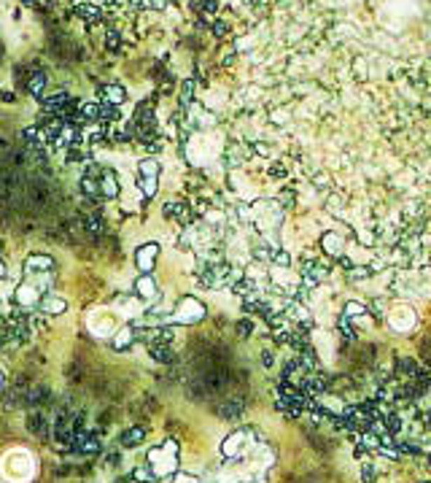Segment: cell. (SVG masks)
<instances>
[{"instance_id": "6da1fadb", "label": "cell", "mask_w": 431, "mask_h": 483, "mask_svg": "<svg viewBox=\"0 0 431 483\" xmlns=\"http://www.w3.org/2000/svg\"><path fill=\"white\" fill-rule=\"evenodd\" d=\"M0 475L8 483H30L35 478V456L27 449H11L0 459Z\"/></svg>"}, {"instance_id": "7a4b0ae2", "label": "cell", "mask_w": 431, "mask_h": 483, "mask_svg": "<svg viewBox=\"0 0 431 483\" xmlns=\"http://www.w3.org/2000/svg\"><path fill=\"white\" fill-rule=\"evenodd\" d=\"M264 443V437H259L256 430L251 427H242V430L232 432L221 443V456L226 462H238V459H254L256 449Z\"/></svg>"}, {"instance_id": "3957f363", "label": "cell", "mask_w": 431, "mask_h": 483, "mask_svg": "<svg viewBox=\"0 0 431 483\" xmlns=\"http://www.w3.org/2000/svg\"><path fill=\"white\" fill-rule=\"evenodd\" d=\"M221 149H224V140L221 135H213V133H194L189 140H186V159L191 165H210L213 159L221 157Z\"/></svg>"}, {"instance_id": "277c9868", "label": "cell", "mask_w": 431, "mask_h": 483, "mask_svg": "<svg viewBox=\"0 0 431 483\" xmlns=\"http://www.w3.org/2000/svg\"><path fill=\"white\" fill-rule=\"evenodd\" d=\"M178 467V443L167 437L159 449H151L149 451V470L154 472L156 478H167L175 472Z\"/></svg>"}, {"instance_id": "5b68a950", "label": "cell", "mask_w": 431, "mask_h": 483, "mask_svg": "<svg viewBox=\"0 0 431 483\" xmlns=\"http://www.w3.org/2000/svg\"><path fill=\"white\" fill-rule=\"evenodd\" d=\"M205 316V305L197 300V297H184L178 305H175V311H172V322H178V324H194V322H200Z\"/></svg>"}, {"instance_id": "8992f818", "label": "cell", "mask_w": 431, "mask_h": 483, "mask_svg": "<svg viewBox=\"0 0 431 483\" xmlns=\"http://www.w3.org/2000/svg\"><path fill=\"white\" fill-rule=\"evenodd\" d=\"M385 319H388V327L394 329V332H410V329H415V324H418V313H415L410 305H397V308H391Z\"/></svg>"}, {"instance_id": "52a82bcc", "label": "cell", "mask_w": 431, "mask_h": 483, "mask_svg": "<svg viewBox=\"0 0 431 483\" xmlns=\"http://www.w3.org/2000/svg\"><path fill=\"white\" fill-rule=\"evenodd\" d=\"M89 329H92L97 338L114 335V332H116V313L105 311V308L92 311V313H89Z\"/></svg>"}, {"instance_id": "ba28073f", "label": "cell", "mask_w": 431, "mask_h": 483, "mask_svg": "<svg viewBox=\"0 0 431 483\" xmlns=\"http://www.w3.org/2000/svg\"><path fill=\"white\" fill-rule=\"evenodd\" d=\"M156 257H159V246L156 243H146L135 251V265H138L140 273H151L156 265Z\"/></svg>"}, {"instance_id": "9c48e42d", "label": "cell", "mask_w": 431, "mask_h": 483, "mask_svg": "<svg viewBox=\"0 0 431 483\" xmlns=\"http://www.w3.org/2000/svg\"><path fill=\"white\" fill-rule=\"evenodd\" d=\"M321 249H324L331 259H343L345 257V238L340 235V232H324V235H321Z\"/></svg>"}, {"instance_id": "30bf717a", "label": "cell", "mask_w": 431, "mask_h": 483, "mask_svg": "<svg viewBox=\"0 0 431 483\" xmlns=\"http://www.w3.org/2000/svg\"><path fill=\"white\" fill-rule=\"evenodd\" d=\"M327 276H329L327 265H318V262H313V259L310 262H308V259L302 262V278H305V281H313V284L318 286Z\"/></svg>"}, {"instance_id": "8fae6325", "label": "cell", "mask_w": 431, "mask_h": 483, "mask_svg": "<svg viewBox=\"0 0 431 483\" xmlns=\"http://www.w3.org/2000/svg\"><path fill=\"white\" fill-rule=\"evenodd\" d=\"M17 303L19 305H38L41 292L35 289L33 284H22V286H17Z\"/></svg>"}, {"instance_id": "7c38bea8", "label": "cell", "mask_w": 431, "mask_h": 483, "mask_svg": "<svg viewBox=\"0 0 431 483\" xmlns=\"http://www.w3.org/2000/svg\"><path fill=\"white\" fill-rule=\"evenodd\" d=\"M245 154H248V149L245 146H240V143H232L229 149L224 152V165L226 168H235V165H240L242 159H245Z\"/></svg>"}, {"instance_id": "4fadbf2b", "label": "cell", "mask_w": 431, "mask_h": 483, "mask_svg": "<svg viewBox=\"0 0 431 483\" xmlns=\"http://www.w3.org/2000/svg\"><path fill=\"white\" fill-rule=\"evenodd\" d=\"M135 289H138L140 297H146V300H154L156 294H159V289H156V281L151 276H143L138 278V284H135Z\"/></svg>"}, {"instance_id": "5bb4252c", "label": "cell", "mask_w": 431, "mask_h": 483, "mask_svg": "<svg viewBox=\"0 0 431 483\" xmlns=\"http://www.w3.org/2000/svg\"><path fill=\"white\" fill-rule=\"evenodd\" d=\"M38 305H41V311H46V313H62L65 311V308H68V303H65V300H62V297H41V303H38Z\"/></svg>"}, {"instance_id": "9a60e30c", "label": "cell", "mask_w": 431, "mask_h": 483, "mask_svg": "<svg viewBox=\"0 0 431 483\" xmlns=\"http://www.w3.org/2000/svg\"><path fill=\"white\" fill-rule=\"evenodd\" d=\"M159 176V162L154 159H143L140 162V178H156Z\"/></svg>"}, {"instance_id": "2e32d148", "label": "cell", "mask_w": 431, "mask_h": 483, "mask_svg": "<svg viewBox=\"0 0 431 483\" xmlns=\"http://www.w3.org/2000/svg\"><path fill=\"white\" fill-rule=\"evenodd\" d=\"M340 335H343L345 340H356V329H353V324L348 322V316H340Z\"/></svg>"}, {"instance_id": "e0dca14e", "label": "cell", "mask_w": 431, "mask_h": 483, "mask_svg": "<svg viewBox=\"0 0 431 483\" xmlns=\"http://www.w3.org/2000/svg\"><path fill=\"white\" fill-rule=\"evenodd\" d=\"M105 100H111V103H121V100H124V89H121L119 84L105 86Z\"/></svg>"}, {"instance_id": "ac0fdd59", "label": "cell", "mask_w": 431, "mask_h": 483, "mask_svg": "<svg viewBox=\"0 0 431 483\" xmlns=\"http://www.w3.org/2000/svg\"><path fill=\"white\" fill-rule=\"evenodd\" d=\"M292 265V257H289V251H283V249H275V254H273V267H289Z\"/></svg>"}, {"instance_id": "d6986e66", "label": "cell", "mask_w": 431, "mask_h": 483, "mask_svg": "<svg viewBox=\"0 0 431 483\" xmlns=\"http://www.w3.org/2000/svg\"><path fill=\"white\" fill-rule=\"evenodd\" d=\"M130 343H132V329H121L119 335L114 338V345H116V348H127Z\"/></svg>"}, {"instance_id": "ffe728a7", "label": "cell", "mask_w": 431, "mask_h": 483, "mask_svg": "<svg viewBox=\"0 0 431 483\" xmlns=\"http://www.w3.org/2000/svg\"><path fill=\"white\" fill-rule=\"evenodd\" d=\"M364 313H367V308H364L362 303H348L345 305V316L348 319H356V316H364Z\"/></svg>"}, {"instance_id": "44dd1931", "label": "cell", "mask_w": 431, "mask_h": 483, "mask_svg": "<svg viewBox=\"0 0 431 483\" xmlns=\"http://www.w3.org/2000/svg\"><path fill=\"white\" fill-rule=\"evenodd\" d=\"M143 440V430H130L124 432V446H138Z\"/></svg>"}, {"instance_id": "7402d4cb", "label": "cell", "mask_w": 431, "mask_h": 483, "mask_svg": "<svg viewBox=\"0 0 431 483\" xmlns=\"http://www.w3.org/2000/svg\"><path fill=\"white\" fill-rule=\"evenodd\" d=\"M364 483H375V478H378V470L375 467H369V465H364Z\"/></svg>"}, {"instance_id": "603a6c76", "label": "cell", "mask_w": 431, "mask_h": 483, "mask_svg": "<svg viewBox=\"0 0 431 483\" xmlns=\"http://www.w3.org/2000/svg\"><path fill=\"white\" fill-rule=\"evenodd\" d=\"M172 483H200V481H197L194 475H189V472H178V475H175V481H172Z\"/></svg>"}, {"instance_id": "cb8c5ba5", "label": "cell", "mask_w": 431, "mask_h": 483, "mask_svg": "<svg viewBox=\"0 0 431 483\" xmlns=\"http://www.w3.org/2000/svg\"><path fill=\"white\" fill-rule=\"evenodd\" d=\"M238 332L248 338V335H251V322H240V324H238Z\"/></svg>"}, {"instance_id": "d4e9b609", "label": "cell", "mask_w": 431, "mask_h": 483, "mask_svg": "<svg viewBox=\"0 0 431 483\" xmlns=\"http://www.w3.org/2000/svg\"><path fill=\"white\" fill-rule=\"evenodd\" d=\"M261 364H264V367L273 364V351H261Z\"/></svg>"}, {"instance_id": "484cf974", "label": "cell", "mask_w": 431, "mask_h": 483, "mask_svg": "<svg viewBox=\"0 0 431 483\" xmlns=\"http://www.w3.org/2000/svg\"><path fill=\"white\" fill-rule=\"evenodd\" d=\"M273 176H283V173H286V168H283V165H275V168H273Z\"/></svg>"}, {"instance_id": "4316f807", "label": "cell", "mask_w": 431, "mask_h": 483, "mask_svg": "<svg viewBox=\"0 0 431 483\" xmlns=\"http://www.w3.org/2000/svg\"><path fill=\"white\" fill-rule=\"evenodd\" d=\"M3 386H6V370L0 367V389H3Z\"/></svg>"}, {"instance_id": "83f0119b", "label": "cell", "mask_w": 431, "mask_h": 483, "mask_svg": "<svg viewBox=\"0 0 431 483\" xmlns=\"http://www.w3.org/2000/svg\"><path fill=\"white\" fill-rule=\"evenodd\" d=\"M0 276H3V262H0Z\"/></svg>"}, {"instance_id": "f1b7e54d", "label": "cell", "mask_w": 431, "mask_h": 483, "mask_svg": "<svg viewBox=\"0 0 431 483\" xmlns=\"http://www.w3.org/2000/svg\"><path fill=\"white\" fill-rule=\"evenodd\" d=\"M132 483H146V481H140V478H138V481H132Z\"/></svg>"}]
</instances>
